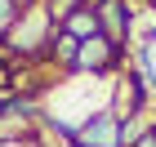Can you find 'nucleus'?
Here are the masks:
<instances>
[{
	"instance_id": "f257e3e1",
	"label": "nucleus",
	"mask_w": 156,
	"mask_h": 147,
	"mask_svg": "<svg viewBox=\"0 0 156 147\" xmlns=\"http://www.w3.org/2000/svg\"><path fill=\"white\" fill-rule=\"evenodd\" d=\"M54 18H49L45 0H27L23 18L13 23V31L5 36V54L13 62H45V49H49V36H54Z\"/></svg>"
},
{
	"instance_id": "f03ea898",
	"label": "nucleus",
	"mask_w": 156,
	"mask_h": 147,
	"mask_svg": "<svg viewBox=\"0 0 156 147\" xmlns=\"http://www.w3.org/2000/svg\"><path fill=\"white\" fill-rule=\"evenodd\" d=\"M116 72H125V45L107 40L103 31L89 36V40H80L72 76H94V80H103V76H116Z\"/></svg>"
},
{
	"instance_id": "7ed1b4c3",
	"label": "nucleus",
	"mask_w": 156,
	"mask_h": 147,
	"mask_svg": "<svg viewBox=\"0 0 156 147\" xmlns=\"http://www.w3.org/2000/svg\"><path fill=\"white\" fill-rule=\"evenodd\" d=\"M147 80H143V72L134 67V72H116L112 76V103H107V111L112 116H143L147 111Z\"/></svg>"
},
{
	"instance_id": "20e7f679",
	"label": "nucleus",
	"mask_w": 156,
	"mask_h": 147,
	"mask_svg": "<svg viewBox=\"0 0 156 147\" xmlns=\"http://www.w3.org/2000/svg\"><path fill=\"white\" fill-rule=\"evenodd\" d=\"M67 143L72 147H120V116H112L107 107L89 111V116L72 129Z\"/></svg>"
},
{
	"instance_id": "39448f33",
	"label": "nucleus",
	"mask_w": 156,
	"mask_h": 147,
	"mask_svg": "<svg viewBox=\"0 0 156 147\" xmlns=\"http://www.w3.org/2000/svg\"><path fill=\"white\" fill-rule=\"evenodd\" d=\"M94 13H98V31H103L107 40H116V45L129 40V31H134V9H129V0H103Z\"/></svg>"
},
{
	"instance_id": "423d86ee",
	"label": "nucleus",
	"mask_w": 156,
	"mask_h": 147,
	"mask_svg": "<svg viewBox=\"0 0 156 147\" xmlns=\"http://www.w3.org/2000/svg\"><path fill=\"white\" fill-rule=\"evenodd\" d=\"M76 49H80V40H76V36H67L62 27H54L49 49H45V62H49V67H58L62 76H72V67H76Z\"/></svg>"
},
{
	"instance_id": "0eeeda50",
	"label": "nucleus",
	"mask_w": 156,
	"mask_h": 147,
	"mask_svg": "<svg viewBox=\"0 0 156 147\" xmlns=\"http://www.w3.org/2000/svg\"><path fill=\"white\" fill-rule=\"evenodd\" d=\"M58 27L67 31V36H76V40H89V36H98V13L89 9V5H80V9H72Z\"/></svg>"
},
{
	"instance_id": "6e6552de",
	"label": "nucleus",
	"mask_w": 156,
	"mask_h": 147,
	"mask_svg": "<svg viewBox=\"0 0 156 147\" xmlns=\"http://www.w3.org/2000/svg\"><path fill=\"white\" fill-rule=\"evenodd\" d=\"M134 67H138L143 80L156 89V45H138V49H134Z\"/></svg>"
},
{
	"instance_id": "1a4fd4ad",
	"label": "nucleus",
	"mask_w": 156,
	"mask_h": 147,
	"mask_svg": "<svg viewBox=\"0 0 156 147\" xmlns=\"http://www.w3.org/2000/svg\"><path fill=\"white\" fill-rule=\"evenodd\" d=\"M23 9H27V0H0V45H5V36L13 31V23L23 18Z\"/></svg>"
},
{
	"instance_id": "9d476101",
	"label": "nucleus",
	"mask_w": 156,
	"mask_h": 147,
	"mask_svg": "<svg viewBox=\"0 0 156 147\" xmlns=\"http://www.w3.org/2000/svg\"><path fill=\"white\" fill-rule=\"evenodd\" d=\"M80 5H85V0H45V9H49L54 23H62V18H67L72 9H80Z\"/></svg>"
},
{
	"instance_id": "9b49d317",
	"label": "nucleus",
	"mask_w": 156,
	"mask_h": 147,
	"mask_svg": "<svg viewBox=\"0 0 156 147\" xmlns=\"http://www.w3.org/2000/svg\"><path fill=\"white\" fill-rule=\"evenodd\" d=\"M143 45H156V27H147V31H143Z\"/></svg>"
}]
</instances>
